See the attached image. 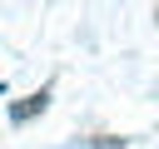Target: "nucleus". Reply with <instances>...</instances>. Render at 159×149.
<instances>
[{"mask_svg": "<svg viewBox=\"0 0 159 149\" xmlns=\"http://www.w3.org/2000/svg\"><path fill=\"white\" fill-rule=\"evenodd\" d=\"M45 104H50V89H35V94H25L20 104H10V119H15V124H30Z\"/></svg>", "mask_w": 159, "mask_h": 149, "instance_id": "nucleus-1", "label": "nucleus"}, {"mask_svg": "<svg viewBox=\"0 0 159 149\" xmlns=\"http://www.w3.org/2000/svg\"><path fill=\"white\" fill-rule=\"evenodd\" d=\"M89 149H124V139H109V134H104V139H94Z\"/></svg>", "mask_w": 159, "mask_h": 149, "instance_id": "nucleus-2", "label": "nucleus"}]
</instances>
